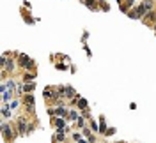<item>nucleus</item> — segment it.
<instances>
[{
  "mask_svg": "<svg viewBox=\"0 0 156 143\" xmlns=\"http://www.w3.org/2000/svg\"><path fill=\"white\" fill-rule=\"evenodd\" d=\"M0 131H2V138H4V142H7V143H14L16 136H20L18 127H16V126H9L7 122H2Z\"/></svg>",
  "mask_w": 156,
  "mask_h": 143,
  "instance_id": "f257e3e1",
  "label": "nucleus"
},
{
  "mask_svg": "<svg viewBox=\"0 0 156 143\" xmlns=\"http://www.w3.org/2000/svg\"><path fill=\"white\" fill-rule=\"evenodd\" d=\"M18 64H20V67L25 69V71H36V62H34L28 55H25V53H20V55H18Z\"/></svg>",
  "mask_w": 156,
  "mask_h": 143,
  "instance_id": "f03ea898",
  "label": "nucleus"
},
{
  "mask_svg": "<svg viewBox=\"0 0 156 143\" xmlns=\"http://www.w3.org/2000/svg\"><path fill=\"white\" fill-rule=\"evenodd\" d=\"M16 127H18L20 136H28V119H27V115L18 117V120H16Z\"/></svg>",
  "mask_w": 156,
  "mask_h": 143,
  "instance_id": "7ed1b4c3",
  "label": "nucleus"
},
{
  "mask_svg": "<svg viewBox=\"0 0 156 143\" xmlns=\"http://www.w3.org/2000/svg\"><path fill=\"white\" fill-rule=\"evenodd\" d=\"M52 124H53V127H55V129H64L69 122H67V119H62V117H53V119H52Z\"/></svg>",
  "mask_w": 156,
  "mask_h": 143,
  "instance_id": "20e7f679",
  "label": "nucleus"
},
{
  "mask_svg": "<svg viewBox=\"0 0 156 143\" xmlns=\"http://www.w3.org/2000/svg\"><path fill=\"white\" fill-rule=\"evenodd\" d=\"M64 94H66V99L67 101H71V99H75L78 94H76V90L71 87V85H64Z\"/></svg>",
  "mask_w": 156,
  "mask_h": 143,
  "instance_id": "39448f33",
  "label": "nucleus"
},
{
  "mask_svg": "<svg viewBox=\"0 0 156 143\" xmlns=\"http://www.w3.org/2000/svg\"><path fill=\"white\" fill-rule=\"evenodd\" d=\"M64 142H66V133H64V129H55L53 143H64Z\"/></svg>",
  "mask_w": 156,
  "mask_h": 143,
  "instance_id": "423d86ee",
  "label": "nucleus"
},
{
  "mask_svg": "<svg viewBox=\"0 0 156 143\" xmlns=\"http://www.w3.org/2000/svg\"><path fill=\"white\" fill-rule=\"evenodd\" d=\"M80 115H82V111H80V110H73V108H69V115H67V122H69V124H71V122H76Z\"/></svg>",
  "mask_w": 156,
  "mask_h": 143,
  "instance_id": "0eeeda50",
  "label": "nucleus"
},
{
  "mask_svg": "<svg viewBox=\"0 0 156 143\" xmlns=\"http://www.w3.org/2000/svg\"><path fill=\"white\" fill-rule=\"evenodd\" d=\"M21 104H36L34 94H32V92H27V94L23 96V99H21Z\"/></svg>",
  "mask_w": 156,
  "mask_h": 143,
  "instance_id": "6e6552de",
  "label": "nucleus"
},
{
  "mask_svg": "<svg viewBox=\"0 0 156 143\" xmlns=\"http://www.w3.org/2000/svg\"><path fill=\"white\" fill-rule=\"evenodd\" d=\"M76 106H78V110H80V111H83V110H87V108H89V103H87V99H85V97H82V96H78V101H76Z\"/></svg>",
  "mask_w": 156,
  "mask_h": 143,
  "instance_id": "1a4fd4ad",
  "label": "nucleus"
},
{
  "mask_svg": "<svg viewBox=\"0 0 156 143\" xmlns=\"http://www.w3.org/2000/svg\"><path fill=\"white\" fill-rule=\"evenodd\" d=\"M12 94H14V90H5V92L2 94V103H4V104H9V103L12 101Z\"/></svg>",
  "mask_w": 156,
  "mask_h": 143,
  "instance_id": "9d476101",
  "label": "nucleus"
},
{
  "mask_svg": "<svg viewBox=\"0 0 156 143\" xmlns=\"http://www.w3.org/2000/svg\"><path fill=\"white\" fill-rule=\"evenodd\" d=\"M2 117H4V120L12 117V110L9 108V104H2Z\"/></svg>",
  "mask_w": 156,
  "mask_h": 143,
  "instance_id": "9b49d317",
  "label": "nucleus"
},
{
  "mask_svg": "<svg viewBox=\"0 0 156 143\" xmlns=\"http://www.w3.org/2000/svg\"><path fill=\"white\" fill-rule=\"evenodd\" d=\"M83 5H87L91 11H99V4H98V0H83Z\"/></svg>",
  "mask_w": 156,
  "mask_h": 143,
  "instance_id": "f8f14e48",
  "label": "nucleus"
},
{
  "mask_svg": "<svg viewBox=\"0 0 156 143\" xmlns=\"http://www.w3.org/2000/svg\"><path fill=\"white\" fill-rule=\"evenodd\" d=\"M99 134H105L107 133V129H108V126H107V122H105V117L103 115H99Z\"/></svg>",
  "mask_w": 156,
  "mask_h": 143,
  "instance_id": "ddd939ff",
  "label": "nucleus"
},
{
  "mask_svg": "<svg viewBox=\"0 0 156 143\" xmlns=\"http://www.w3.org/2000/svg\"><path fill=\"white\" fill-rule=\"evenodd\" d=\"M75 124H76V129H80V131H82V129L87 126V119H85L83 115H80V117H78V120H76Z\"/></svg>",
  "mask_w": 156,
  "mask_h": 143,
  "instance_id": "4468645a",
  "label": "nucleus"
},
{
  "mask_svg": "<svg viewBox=\"0 0 156 143\" xmlns=\"http://www.w3.org/2000/svg\"><path fill=\"white\" fill-rule=\"evenodd\" d=\"M36 80V71H28L23 74V81H34Z\"/></svg>",
  "mask_w": 156,
  "mask_h": 143,
  "instance_id": "2eb2a0df",
  "label": "nucleus"
},
{
  "mask_svg": "<svg viewBox=\"0 0 156 143\" xmlns=\"http://www.w3.org/2000/svg\"><path fill=\"white\" fill-rule=\"evenodd\" d=\"M23 87H25V94H27V92H34L36 83H34V81H23Z\"/></svg>",
  "mask_w": 156,
  "mask_h": 143,
  "instance_id": "dca6fc26",
  "label": "nucleus"
},
{
  "mask_svg": "<svg viewBox=\"0 0 156 143\" xmlns=\"http://www.w3.org/2000/svg\"><path fill=\"white\" fill-rule=\"evenodd\" d=\"M89 127H91V129H92V131H94L96 134L99 133V124H98V122H96L94 119H91V120H89Z\"/></svg>",
  "mask_w": 156,
  "mask_h": 143,
  "instance_id": "f3484780",
  "label": "nucleus"
},
{
  "mask_svg": "<svg viewBox=\"0 0 156 143\" xmlns=\"http://www.w3.org/2000/svg\"><path fill=\"white\" fill-rule=\"evenodd\" d=\"M142 4H144V7L147 11H153L155 9V0H142Z\"/></svg>",
  "mask_w": 156,
  "mask_h": 143,
  "instance_id": "a211bd4d",
  "label": "nucleus"
},
{
  "mask_svg": "<svg viewBox=\"0 0 156 143\" xmlns=\"http://www.w3.org/2000/svg\"><path fill=\"white\" fill-rule=\"evenodd\" d=\"M4 85H5V88H7V90H14V88H16V81H14V80L4 81Z\"/></svg>",
  "mask_w": 156,
  "mask_h": 143,
  "instance_id": "6ab92c4d",
  "label": "nucleus"
},
{
  "mask_svg": "<svg viewBox=\"0 0 156 143\" xmlns=\"http://www.w3.org/2000/svg\"><path fill=\"white\" fill-rule=\"evenodd\" d=\"M20 104H21V103H20V99H12V101L9 103V108L14 111V110H18V108H20Z\"/></svg>",
  "mask_w": 156,
  "mask_h": 143,
  "instance_id": "aec40b11",
  "label": "nucleus"
},
{
  "mask_svg": "<svg viewBox=\"0 0 156 143\" xmlns=\"http://www.w3.org/2000/svg\"><path fill=\"white\" fill-rule=\"evenodd\" d=\"M115 131H117L115 127H110V126H108V129H107V133H105L103 136H107V138H108V136H114V134H115Z\"/></svg>",
  "mask_w": 156,
  "mask_h": 143,
  "instance_id": "412c9836",
  "label": "nucleus"
},
{
  "mask_svg": "<svg viewBox=\"0 0 156 143\" xmlns=\"http://www.w3.org/2000/svg\"><path fill=\"white\" fill-rule=\"evenodd\" d=\"M23 19H25L27 23H34V21H36V19H34V18H30L28 14H25V16H23Z\"/></svg>",
  "mask_w": 156,
  "mask_h": 143,
  "instance_id": "4be33fe9",
  "label": "nucleus"
},
{
  "mask_svg": "<svg viewBox=\"0 0 156 143\" xmlns=\"http://www.w3.org/2000/svg\"><path fill=\"white\" fill-rule=\"evenodd\" d=\"M55 67H57V69H60V71H66V69H67V65H66V64H55Z\"/></svg>",
  "mask_w": 156,
  "mask_h": 143,
  "instance_id": "5701e85b",
  "label": "nucleus"
},
{
  "mask_svg": "<svg viewBox=\"0 0 156 143\" xmlns=\"http://www.w3.org/2000/svg\"><path fill=\"white\" fill-rule=\"evenodd\" d=\"M71 138H73L75 142H78V140H80L82 136H80V133H73V134H71Z\"/></svg>",
  "mask_w": 156,
  "mask_h": 143,
  "instance_id": "b1692460",
  "label": "nucleus"
},
{
  "mask_svg": "<svg viewBox=\"0 0 156 143\" xmlns=\"http://www.w3.org/2000/svg\"><path fill=\"white\" fill-rule=\"evenodd\" d=\"M78 143H91V142H89V140L83 136V138H80V140H78Z\"/></svg>",
  "mask_w": 156,
  "mask_h": 143,
  "instance_id": "393cba45",
  "label": "nucleus"
},
{
  "mask_svg": "<svg viewBox=\"0 0 156 143\" xmlns=\"http://www.w3.org/2000/svg\"><path fill=\"white\" fill-rule=\"evenodd\" d=\"M87 37H89V32H83V37H82V41H87Z\"/></svg>",
  "mask_w": 156,
  "mask_h": 143,
  "instance_id": "a878e982",
  "label": "nucleus"
},
{
  "mask_svg": "<svg viewBox=\"0 0 156 143\" xmlns=\"http://www.w3.org/2000/svg\"><path fill=\"white\" fill-rule=\"evenodd\" d=\"M115 143H126V142H123V140H121V142H115Z\"/></svg>",
  "mask_w": 156,
  "mask_h": 143,
  "instance_id": "bb28decb",
  "label": "nucleus"
},
{
  "mask_svg": "<svg viewBox=\"0 0 156 143\" xmlns=\"http://www.w3.org/2000/svg\"><path fill=\"white\" fill-rule=\"evenodd\" d=\"M153 28H155V32H156V25H153Z\"/></svg>",
  "mask_w": 156,
  "mask_h": 143,
  "instance_id": "cd10ccee",
  "label": "nucleus"
},
{
  "mask_svg": "<svg viewBox=\"0 0 156 143\" xmlns=\"http://www.w3.org/2000/svg\"><path fill=\"white\" fill-rule=\"evenodd\" d=\"M80 2H82V4H83V0H80Z\"/></svg>",
  "mask_w": 156,
  "mask_h": 143,
  "instance_id": "c85d7f7f",
  "label": "nucleus"
}]
</instances>
